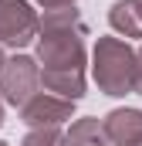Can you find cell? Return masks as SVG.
<instances>
[{"mask_svg":"<svg viewBox=\"0 0 142 146\" xmlns=\"http://www.w3.org/2000/svg\"><path fill=\"white\" fill-rule=\"evenodd\" d=\"M85 21L78 14V7H58V10H44L41 17V34H37V65H41V82L51 95L61 99H85L88 78V51H85Z\"/></svg>","mask_w":142,"mask_h":146,"instance_id":"obj_1","label":"cell"},{"mask_svg":"<svg viewBox=\"0 0 142 146\" xmlns=\"http://www.w3.org/2000/svg\"><path fill=\"white\" fill-rule=\"evenodd\" d=\"M91 75L98 92L112 99L135 92V51L122 37H98L91 51Z\"/></svg>","mask_w":142,"mask_h":146,"instance_id":"obj_2","label":"cell"},{"mask_svg":"<svg viewBox=\"0 0 142 146\" xmlns=\"http://www.w3.org/2000/svg\"><path fill=\"white\" fill-rule=\"evenodd\" d=\"M37 88H41V65H37V58H31V54L7 58V65L0 72V99L17 106V109H24L37 95Z\"/></svg>","mask_w":142,"mask_h":146,"instance_id":"obj_3","label":"cell"},{"mask_svg":"<svg viewBox=\"0 0 142 146\" xmlns=\"http://www.w3.org/2000/svg\"><path fill=\"white\" fill-rule=\"evenodd\" d=\"M41 34V14L27 0H0V44L27 48Z\"/></svg>","mask_w":142,"mask_h":146,"instance_id":"obj_4","label":"cell"},{"mask_svg":"<svg viewBox=\"0 0 142 146\" xmlns=\"http://www.w3.org/2000/svg\"><path fill=\"white\" fill-rule=\"evenodd\" d=\"M74 115V102L71 99H61V95H51V92H37L34 99L20 109V122L24 126H61Z\"/></svg>","mask_w":142,"mask_h":146,"instance_id":"obj_5","label":"cell"},{"mask_svg":"<svg viewBox=\"0 0 142 146\" xmlns=\"http://www.w3.org/2000/svg\"><path fill=\"white\" fill-rule=\"evenodd\" d=\"M102 122L108 143L115 146H132L135 139H142V109H112Z\"/></svg>","mask_w":142,"mask_h":146,"instance_id":"obj_6","label":"cell"},{"mask_svg":"<svg viewBox=\"0 0 142 146\" xmlns=\"http://www.w3.org/2000/svg\"><path fill=\"white\" fill-rule=\"evenodd\" d=\"M108 24L122 37H142V14L132 0H115L108 10Z\"/></svg>","mask_w":142,"mask_h":146,"instance_id":"obj_7","label":"cell"},{"mask_svg":"<svg viewBox=\"0 0 142 146\" xmlns=\"http://www.w3.org/2000/svg\"><path fill=\"white\" fill-rule=\"evenodd\" d=\"M68 146H108V133L105 122L95 119V115H85V119H74L68 129Z\"/></svg>","mask_w":142,"mask_h":146,"instance_id":"obj_8","label":"cell"},{"mask_svg":"<svg viewBox=\"0 0 142 146\" xmlns=\"http://www.w3.org/2000/svg\"><path fill=\"white\" fill-rule=\"evenodd\" d=\"M20 146H68V133H61V126H37L20 139Z\"/></svg>","mask_w":142,"mask_h":146,"instance_id":"obj_9","label":"cell"},{"mask_svg":"<svg viewBox=\"0 0 142 146\" xmlns=\"http://www.w3.org/2000/svg\"><path fill=\"white\" fill-rule=\"evenodd\" d=\"M135 95H142V44L135 51Z\"/></svg>","mask_w":142,"mask_h":146,"instance_id":"obj_10","label":"cell"},{"mask_svg":"<svg viewBox=\"0 0 142 146\" xmlns=\"http://www.w3.org/2000/svg\"><path fill=\"white\" fill-rule=\"evenodd\" d=\"M44 10H58V7H74V0H37Z\"/></svg>","mask_w":142,"mask_h":146,"instance_id":"obj_11","label":"cell"},{"mask_svg":"<svg viewBox=\"0 0 142 146\" xmlns=\"http://www.w3.org/2000/svg\"><path fill=\"white\" fill-rule=\"evenodd\" d=\"M3 65H7V54H3V48H0V72H3Z\"/></svg>","mask_w":142,"mask_h":146,"instance_id":"obj_12","label":"cell"},{"mask_svg":"<svg viewBox=\"0 0 142 146\" xmlns=\"http://www.w3.org/2000/svg\"><path fill=\"white\" fill-rule=\"evenodd\" d=\"M0 126H3V99H0Z\"/></svg>","mask_w":142,"mask_h":146,"instance_id":"obj_13","label":"cell"},{"mask_svg":"<svg viewBox=\"0 0 142 146\" xmlns=\"http://www.w3.org/2000/svg\"><path fill=\"white\" fill-rule=\"evenodd\" d=\"M132 3H135V7H139V14H142V0H132Z\"/></svg>","mask_w":142,"mask_h":146,"instance_id":"obj_14","label":"cell"},{"mask_svg":"<svg viewBox=\"0 0 142 146\" xmlns=\"http://www.w3.org/2000/svg\"><path fill=\"white\" fill-rule=\"evenodd\" d=\"M132 146H142V139H135V143H132Z\"/></svg>","mask_w":142,"mask_h":146,"instance_id":"obj_15","label":"cell"},{"mask_svg":"<svg viewBox=\"0 0 142 146\" xmlns=\"http://www.w3.org/2000/svg\"><path fill=\"white\" fill-rule=\"evenodd\" d=\"M0 146H10V143H3V139H0Z\"/></svg>","mask_w":142,"mask_h":146,"instance_id":"obj_16","label":"cell"}]
</instances>
